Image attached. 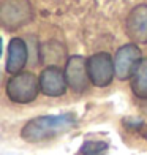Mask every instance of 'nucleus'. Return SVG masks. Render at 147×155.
<instances>
[{
    "mask_svg": "<svg viewBox=\"0 0 147 155\" xmlns=\"http://www.w3.org/2000/svg\"><path fill=\"white\" fill-rule=\"evenodd\" d=\"M76 125V116L73 112L54 116H40L29 120L21 130V136L27 143H43L55 138L60 133L71 130Z\"/></svg>",
    "mask_w": 147,
    "mask_h": 155,
    "instance_id": "obj_1",
    "label": "nucleus"
},
{
    "mask_svg": "<svg viewBox=\"0 0 147 155\" xmlns=\"http://www.w3.org/2000/svg\"><path fill=\"white\" fill-rule=\"evenodd\" d=\"M40 79L33 73L21 71L18 74H13V78L6 82V95L15 103H30L38 97Z\"/></svg>",
    "mask_w": 147,
    "mask_h": 155,
    "instance_id": "obj_2",
    "label": "nucleus"
},
{
    "mask_svg": "<svg viewBox=\"0 0 147 155\" xmlns=\"http://www.w3.org/2000/svg\"><path fill=\"white\" fill-rule=\"evenodd\" d=\"M32 6L29 0H3L0 6V21L6 30H16L32 21Z\"/></svg>",
    "mask_w": 147,
    "mask_h": 155,
    "instance_id": "obj_3",
    "label": "nucleus"
},
{
    "mask_svg": "<svg viewBox=\"0 0 147 155\" xmlns=\"http://www.w3.org/2000/svg\"><path fill=\"white\" fill-rule=\"evenodd\" d=\"M87 71L90 82L96 87H106L116 76L114 60L108 52H96L87 60Z\"/></svg>",
    "mask_w": 147,
    "mask_h": 155,
    "instance_id": "obj_4",
    "label": "nucleus"
},
{
    "mask_svg": "<svg viewBox=\"0 0 147 155\" xmlns=\"http://www.w3.org/2000/svg\"><path fill=\"white\" fill-rule=\"evenodd\" d=\"M141 49L135 43L123 45L122 48L117 49L114 55V68H116V76L120 81L130 79L135 74L138 65L141 63Z\"/></svg>",
    "mask_w": 147,
    "mask_h": 155,
    "instance_id": "obj_5",
    "label": "nucleus"
},
{
    "mask_svg": "<svg viewBox=\"0 0 147 155\" xmlns=\"http://www.w3.org/2000/svg\"><path fill=\"white\" fill-rule=\"evenodd\" d=\"M65 76L67 82L76 94L86 92L90 82L89 71H87V60L82 55H71L65 65Z\"/></svg>",
    "mask_w": 147,
    "mask_h": 155,
    "instance_id": "obj_6",
    "label": "nucleus"
},
{
    "mask_svg": "<svg viewBox=\"0 0 147 155\" xmlns=\"http://www.w3.org/2000/svg\"><path fill=\"white\" fill-rule=\"evenodd\" d=\"M67 76L59 67H47L40 74L41 92L47 97H60L67 92Z\"/></svg>",
    "mask_w": 147,
    "mask_h": 155,
    "instance_id": "obj_7",
    "label": "nucleus"
},
{
    "mask_svg": "<svg viewBox=\"0 0 147 155\" xmlns=\"http://www.w3.org/2000/svg\"><path fill=\"white\" fill-rule=\"evenodd\" d=\"M125 29H127V35L135 43H147V5H138L130 11Z\"/></svg>",
    "mask_w": 147,
    "mask_h": 155,
    "instance_id": "obj_8",
    "label": "nucleus"
},
{
    "mask_svg": "<svg viewBox=\"0 0 147 155\" xmlns=\"http://www.w3.org/2000/svg\"><path fill=\"white\" fill-rule=\"evenodd\" d=\"M27 59H29V51L24 40L13 38L8 45V52H6V71L10 74H18L22 71L25 67Z\"/></svg>",
    "mask_w": 147,
    "mask_h": 155,
    "instance_id": "obj_9",
    "label": "nucleus"
},
{
    "mask_svg": "<svg viewBox=\"0 0 147 155\" xmlns=\"http://www.w3.org/2000/svg\"><path fill=\"white\" fill-rule=\"evenodd\" d=\"M131 90L138 98L147 100V59H142L131 76Z\"/></svg>",
    "mask_w": 147,
    "mask_h": 155,
    "instance_id": "obj_10",
    "label": "nucleus"
},
{
    "mask_svg": "<svg viewBox=\"0 0 147 155\" xmlns=\"http://www.w3.org/2000/svg\"><path fill=\"white\" fill-rule=\"evenodd\" d=\"M108 150V144L101 141H87L81 147L79 155H104Z\"/></svg>",
    "mask_w": 147,
    "mask_h": 155,
    "instance_id": "obj_11",
    "label": "nucleus"
},
{
    "mask_svg": "<svg viewBox=\"0 0 147 155\" xmlns=\"http://www.w3.org/2000/svg\"><path fill=\"white\" fill-rule=\"evenodd\" d=\"M139 133H141L142 138L147 141V124H142V125H141V128H139Z\"/></svg>",
    "mask_w": 147,
    "mask_h": 155,
    "instance_id": "obj_12",
    "label": "nucleus"
}]
</instances>
